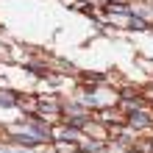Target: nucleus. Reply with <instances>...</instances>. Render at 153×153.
Wrapping results in <instances>:
<instances>
[{"label":"nucleus","mask_w":153,"mask_h":153,"mask_svg":"<svg viewBox=\"0 0 153 153\" xmlns=\"http://www.w3.org/2000/svg\"><path fill=\"white\" fill-rule=\"evenodd\" d=\"M73 148L84 150V153H95V150H103V142H75Z\"/></svg>","instance_id":"obj_7"},{"label":"nucleus","mask_w":153,"mask_h":153,"mask_svg":"<svg viewBox=\"0 0 153 153\" xmlns=\"http://www.w3.org/2000/svg\"><path fill=\"white\" fill-rule=\"evenodd\" d=\"M109 8H114V11H123V14H131V8L125 0H109Z\"/></svg>","instance_id":"obj_9"},{"label":"nucleus","mask_w":153,"mask_h":153,"mask_svg":"<svg viewBox=\"0 0 153 153\" xmlns=\"http://www.w3.org/2000/svg\"><path fill=\"white\" fill-rule=\"evenodd\" d=\"M11 142H14V145H22V148H39V145H42L36 137H31V134H28V131H22V128L11 131Z\"/></svg>","instance_id":"obj_3"},{"label":"nucleus","mask_w":153,"mask_h":153,"mask_svg":"<svg viewBox=\"0 0 153 153\" xmlns=\"http://www.w3.org/2000/svg\"><path fill=\"white\" fill-rule=\"evenodd\" d=\"M22 131H28L31 137H36L39 142H50L53 139V128L45 120H39V117H28V120L22 123Z\"/></svg>","instance_id":"obj_1"},{"label":"nucleus","mask_w":153,"mask_h":153,"mask_svg":"<svg viewBox=\"0 0 153 153\" xmlns=\"http://www.w3.org/2000/svg\"><path fill=\"white\" fill-rule=\"evenodd\" d=\"M128 28H131V31H148V22L142 20V17H134V14H128Z\"/></svg>","instance_id":"obj_8"},{"label":"nucleus","mask_w":153,"mask_h":153,"mask_svg":"<svg viewBox=\"0 0 153 153\" xmlns=\"http://www.w3.org/2000/svg\"><path fill=\"white\" fill-rule=\"evenodd\" d=\"M0 106H3V109H17V106H20V97L14 92H0Z\"/></svg>","instance_id":"obj_6"},{"label":"nucleus","mask_w":153,"mask_h":153,"mask_svg":"<svg viewBox=\"0 0 153 153\" xmlns=\"http://www.w3.org/2000/svg\"><path fill=\"white\" fill-rule=\"evenodd\" d=\"M128 148L134 153H153V139H134Z\"/></svg>","instance_id":"obj_5"},{"label":"nucleus","mask_w":153,"mask_h":153,"mask_svg":"<svg viewBox=\"0 0 153 153\" xmlns=\"http://www.w3.org/2000/svg\"><path fill=\"white\" fill-rule=\"evenodd\" d=\"M125 125H128V128H134V131H145V128H150V125H153V117H150L145 109L128 111V114H125Z\"/></svg>","instance_id":"obj_2"},{"label":"nucleus","mask_w":153,"mask_h":153,"mask_svg":"<svg viewBox=\"0 0 153 153\" xmlns=\"http://www.w3.org/2000/svg\"><path fill=\"white\" fill-rule=\"evenodd\" d=\"M120 103H123L128 111H139V109H145V100H142V97H131L128 92L120 95Z\"/></svg>","instance_id":"obj_4"}]
</instances>
